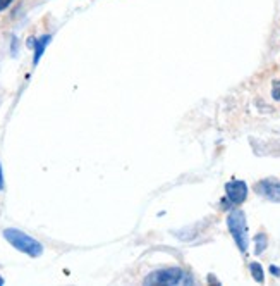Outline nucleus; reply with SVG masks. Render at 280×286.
Segmentation results:
<instances>
[{"label":"nucleus","mask_w":280,"mask_h":286,"mask_svg":"<svg viewBox=\"0 0 280 286\" xmlns=\"http://www.w3.org/2000/svg\"><path fill=\"white\" fill-rule=\"evenodd\" d=\"M4 238H6L9 243H11L14 248H17L19 252L29 255V257H40L43 254V246L38 240L31 238L26 233L14 228L4 229Z\"/></svg>","instance_id":"1"},{"label":"nucleus","mask_w":280,"mask_h":286,"mask_svg":"<svg viewBox=\"0 0 280 286\" xmlns=\"http://www.w3.org/2000/svg\"><path fill=\"white\" fill-rule=\"evenodd\" d=\"M194 279L193 276L188 274L186 271L179 267H172V269H162V271H153L150 276L145 278V284H193Z\"/></svg>","instance_id":"2"},{"label":"nucleus","mask_w":280,"mask_h":286,"mask_svg":"<svg viewBox=\"0 0 280 286\" xmlns=\"http://www.w3.org/2000/svg\"><path fill=\"white\" fill-rule=\"evenodd\" d=\"M229 231L232 235V238L237 245V248L243 254L248 252V224H246V216L243 210H232L227 218Z\"/></svg>","instance_id":"3"},{"label":"nucleus","mask_w":280,"mask_h":286,"mask_svg":"<svg viewBox=\"0 0 280 286\" xmlns=\"http://www.w3.org/2000/svg\"><path fill=\"white\" fill-rule=\"evenodd\" d=\"M254 191L258 195H262L263 199H267L270 202H275V204H280V181L277 180H262L254 185Z\"/></svg>","instance_id":"4"},{"label":"nucleus","mask_w":280,"mask_h":286,"mask_svg":"<svg viewBox=\"0 0 280 286\" xmlns=\"http://www.w3.org/2000/svg\"><path fill=\"white\" fill-rule=\"evenodd\" d=\"M225 191H227L230 204L239 205V204H243L248 196V185L244 183V181L234 180V181H230V183L225 185Z\"/></svg>","instance_id":"5"},{"label":"nucleus","mask_w":280,"mask_h":286,"mask_svg":"<svg viewBox=\"0 0 280 286\" xmlns=\"http://www.w3.org/2000/svg\"><path fill=\"white\" fill-rule=\"evenodd\" d=\"M50 40H52L50 34H43L42 38H38V40L34 42V56H33V64H34V66L40 62L43 52H45V47L50 43Z\"/></svg>","instance_id":"6"},{"label":"nucleus","mask_w":280,"mask_h":286,"mask_svg":"<svg viewBox=\"0 0 280 286\" xmlns=\"http://www.w3.org/2000/svg\"><path fill=\"white\" fill-rule=\"evenodd\" d=\"M267 245H268V238L265 233H258L254 236V254L256 255H262L267 250Z\"/></svg>","instance_id":"7"},{"label":"nucleus","mask_w":280,"mask_h":286,"mask_svg":"<svg viewBox=\"0 0 280 286\" xmlns=\"http://www.w3.org/2000/svg\"><path fill=\"white\" fill-rule=\"evenodd\" d=\"M249 271H251V276H253V279L256 281V283H263V281H265V274H263L262 264L251 262V264H249Z\"/></svg>","instance_id":"8"},{"label":"nucleus","mask_w":280,"mask_h":286,"mask_svg":"<svg viewBox=\"0 0 280 286\" xmlns=\"http://www.w3.org/2000/svg\"><path fill=\"white\" fill-rule=\"evenodd\" d=\"M272 97L275 100H280V80H275L272 85Z\"/></svg>","instance_id":"9"},{"label":"nucleus","mask_w":280,"mask_h":286,"mask_svg":"<svg viewBox=\"0 0 280 286\" xmlns=\"http://www.w3.org/2000/svg\"><path fill=\"white\" fill-rule=\"evenodd\" d=\"M12 4V0H0V11H4V9H7L9 6Z\"/></svg>","instance_id":"10"},{"label":"nucleus","mask_w":280,"mask_h":286,"mask_svg":"<svg viewBox=\"0 0 280 286\" xmlns=\"http://www.w3.org/2000/svg\"><path fill=\"white\" fill-rule=\"evenodd\" d=\"M17 53V38L12 37V56H16Z\"/></svg>","instance_id":"11"},{"label":"nucleus","mask_w":280,"mask_h":286,"mask_svg":"<svg viewBox=\"0 0 280 286\" xmlns=\"http://www.w3.org/2000/svg\"><path fill=\"white\" fill-rule=\"evenodd\" d=\"M270 273H272L273 276H277V278H278V276H280V269L277 267V265H272V267H270Z\"/></svg>","instance_id":"12"},{"label":"nucleus","mask_w":280,"mask_h":286,"mask_svg":"<svg viewBox=\"0 0 280 286\" xmlns=\"http://www.w3.org/2000/svg\"><path fill=\"white\" fill-rule=\"evenodd\" d=\"M4 190V174H2V166H0V191Z\"/></svg>","instance_id":"13"},{"label":"nucleus","mask_w":280,"mask_h":286,"mask_svg":"<svg viewBox=\"0 0 280 286\" xmlns=\"http://www.w3.org/2000/svg\"><path fill=\"white\" fill-rule=\"evenodd\" d=\"M34 42H36V38H29V40H28V47H34Z\"/></svg>","instance_id":"14"},{"label":"nucleus","mask_w":280,"mask_h":286,"mask_svg":"<svg viewBox=\"0 0 280 286\" xmlns=\"http://www.w3.org/2000/svg\"><path fill=\"white\" fill-rule=\"evenodd\" d=\"M2 284H4V279H2V278H0V286H2Z\"/></svg>","instance_id":"15"}]
</instances>
